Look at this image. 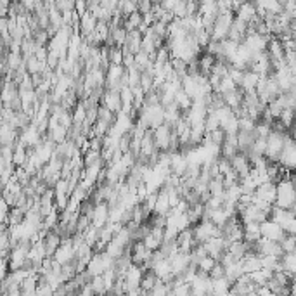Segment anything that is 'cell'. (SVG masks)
I'll list each match as a JSON object with an SVG mask.
<instances>
[{
  "mask_svg": "<svg viewBox=\"0 0 296 296\" xmlns=\"http://www.w3.org/2000/svg\"><path fill=\"white\" fill-rule=\"evenodd\" d=\"M42 242H44L45 257L52 258V255L56 253V249L61 246V236H59L56 231H49L47 234H45V237L42 239Z\"/></svg>",
  "mask_w": 296,
  "mask_h": 296,
  "instance_id": "obj_15",
  "label": "cell"
},
{
  "mask_svg": "<svg viewBox=\"0 0 296 296\" xmlns=\"http://www.w3.org/2000/svg\"><path fill=\"white\" fill-rule=\"evenodd\" d=\"M118 11L121 14V18H126V16L137 12V2H132V0H128V2H118Z\"/></svg>",
  "mask_w": 296,
  "mask_h": 296,
  "instance_id": "obj_31",
  "label": "cell"
},
{
  "mask_svg": "<svg viewBox=\"0 0 296 296\" xmlns=\"http://www.w3.org/2000/svg\"><path fill=\"white\" fill-rule=\"evenodd\" d=\"M275 194H277V187H275V182H265L260 184L255 191V198L262 199V201L268 203V205H274L275 203Z\"/></svg>",
  "mask_w": 296,
  "mask_h": 296,
  "instance_id": "obj_11",
  "label": "cell"
},
{
  "mask_svg": "<svg viewBox=\"0 0 296 296\" xmlns=\"http://www.w3.org/2000/svg\"><path fill=\"white\" fill-rule=\"evenodd\" d=\"M277 187V194H275V208L281 209H289V211H295L296 206V192L293 180H279L275 184Z\"/></svg>",
  "mask_w": 296,
  "mask_h": 296,
  "instance_id": "obj_1",
  "label": "cell"
},
{
  "mask_svg": "<svg viewBox=\"0 0 296 296\" xmlns=\"http://www.w3.org/2000/svg\"><path fill=\"white\" fill-rule=\"evenodd\" d=\"M172 135H174V130H172L170 126H166L165 123H163L161 126H158L156 130H152V142H154V148L158 149L159 152L168 151Z\"/></svg>",
  "mask_w": 296,
  "mask_h": 296,
  "instance_id": "obj_5",
  "label": "cell"
},
{
  "mask_svg": "<svg viewBox=\"0 0 296 296\" xmlns=\"http://www.w3.org/2000/svg\"><path fill=\"white\" fill-rule=\"evenodd\" d=\"M9 30V19L7 18H0V33H4Z\"/></svg>",
  "mask_w": 296,
  "mask_h": 296,
  "instance_id": "obj_45",
  "label": "cell"
},
{
  "mask_svg": "<svg viewBox=\"0 0 296 296\" xmlns=\"http://www.w3.org/2000/svg\"><path fill=\"white\" fill-rule=\"evenodd\" d=\"M99 106H104L108 111H111L113 115H119L121 113V101H119V94L116 90H104L101 99V104Z\"/></svg>",
  "mask_w": 296,
  "mask_h": 296,
  "instance_id": "obj_9",
  "label": "cell"
},
{
  "mask_svg": "<svg viewBox=\"0 0 296 296\" xmlns=\"http://www.w3.org/2000/svg\"><path fill=\"white\" fill-rule=\"evenodd\" d=\"M234 89H237L232 83V80L229 78V76H224V78H220V83H218V92L217 94H227V92H231V90H234Z\"/></svg>",
  "mask_w": 296,
  "mask_h": 296,
  "instance_id": "obj_35",
  "label": "cell"
},
{
  "mask_svg": "<svg viewBox=\"0 0 296 296\" xmlns=\"http://www.w3.org/2000/svg\"><path fill=\"white\" fill-rule=\"evenodd\" d=\"M258 80H260V76H258L257 73H253L248 69V71L242 73V82H241V85H239V89H241L244 94L246 92H253L255 87H257Z\"/></svg>",
  "mask_w": 296,
  "mask_h": 296,
  "instance_id": "obj_22",
  "label": "cell"
},
{
  "mask_svg": "<svg viewBox=\"0 0 296 296\" xmlns=\"http://www.w3.org/2000/svg\"><path fill=\"white\" fill-rule=\"evenodd\" d=\"M165 125L166 126H170V128H174L175 123L180 119V109L177 108L175 104H170V106H166L165 108Z\"/></svg>",
  "mask_w": 296,
  "mask_h": 296,
  "instance_id": "obj_25",
  "label": "cell"
},
{
  "mask_svg": "<svg viewBox=\"0 0 296 296\" xmlns=\"http://www.w3.org/2000/svg\"><path fill=\"white\" fill-rule=\"evenodd\" d=\"M89 288L94 293V296H106L108 291L104 288V281H102V275H97V277H90L89 281Z\"/></svg>",
  "mask_w": 296,
  "mask_h": 296,
  "instance_id": "obj_29",
  "label": "cell"
},
{
  "mask_svg": "<svg viewBox=\"0 0 296 296\" xmlns=\"http://www.w3.org/2000/svg\"><path fill=\"white\" fill-rule=\"evenodd\" d=\"M158 281H159V279L154 275V272L146 270L144 274H142V279H141V291L149 293L156 284H158Z\"/></svg>",
  "mask_w": 296,
  "mask_h": 296,
  "instance_id": "obj_26",
  "label": "cell"
},
{
  "mask_svg": "<svg viewBox=\"0 0 296 296\" xmlns=\"http://www.w3.org/2000/svg\"><path fill=\"white\" fill-rule=\"evenodd\" d=\"M172 12H174L175 19H184L185 18V2L184 0H177V4H175V7Z\"/></svg>",
  "mask_w": 296,
  "mask_h": 296,
  "instance_id": "obj_41",
  "label": "cell"
},
{
  "mask_svg": "<svg viewBox=\"0 0 296 296\" xmlns=\"http://www.w3.org/2000/svg\"><path fill=\"white\" fill-rule=\"evenodd\" d=\"M255 16H257V12H255V5H253V2H241L239 9L236 11L234 18L248 25V23L251 21Z\"/></svg>",
  "mask_w": 296,
  "mask_h": 296,
  "instance_id": "obj_18",
  "label": "cell"
},
{
  "mask_svg": "<svg viewBox=\"0 0 296 296\" xmlns=\"http://www.w3.org/2000/svg\"><path fill=\"white\" fill-rule=\"evenodd\" d=\"M208 277H209V279H220V277H225V268H224V265H222L220 262H217V264L213 265V268L209 270Z\"/></svg>",
  "mask_w": 296,
  "mask_h": 296,
  "instance_id": "obj_39",
  "label": "cell"
},
{
  "mask_svg": "<svg viewBox=\"0 0 296 296\" xmlns=\"http://www.w3.org/2000/svg\"><path fill=\"white\" fill-rule=\"evenodd\" d=\"M75 12L78 16L85 14V12H87V2H83V0H75Z\"/></svg>",
  "mask_w": 296,
  "mask_h": 296,
  "instance_id": "obj_44",
  "label": "cell"
},
{
  "mask_svg": "<svg viewBox=\"0 0 296 296\" xmlns=\"http://www.w3.org/2000/svg\"><path fill=\"white\" fill-rule=\"evenodd\" d=\"M170 265H172V274L175 277H180L189 267H191V257L189 253H178L174 258H170Z\"/></svg>",
  "mask_w": 296,
  "mask_h": 296,
  "instance_id": "obj_10",
  "label": "cell"
},
{
  "mask_svg": "<svg viewBox=\"0 0 296 296\" xmlns=\"http://www.w3.org/2000/svg\"><path fill=\"white\" fill-rule=\"evenodd\" d=\"M199 16H213V18H218V9H217V2L213 0H208V2H199Z\"/></svg>",
  "mask_w": 296,
  "mask_h": 296,
  "instance_id": "obj_28",
  "label": "cell"
},
{
  "mask_svg": "<svg viewBox=\"0 0 296 296\" xmlns=\"http://www.w3.org/2000/svg\"><path fill=\"white\" fill-rule=\"evenodd\" d=\"M144 268L141 265H134L125 272L123 275V281H125V293L126 291H135V289H141V279L142 274H144Z\"/></svg>",
  "mask_w": 296,
  "mask_h": 296,
  "instance_id": "obj_7",
  "label": "cell"
},
{
  "mask_svg": "<svg viewBox=\"0 0 296 296\" xmlns=\"http://www.w3.org/2000/svg\"><path fill=\"white\" fill-rule=\"evenodd\" d=\"M108 61L111 66H121L123 62V54H121V49L118 47H108Z\"/></svg>",
  "mask_w": 296,
  "mask_h": 296,
  "instance_id": "obj_32",
  "label": "cell"
},
{
  "mask_svg": "<svg viewBox=\"0 0 296 296\" xmlns=\"http://www.w3.org/2000/svg\"><path fill=\"white\" fill-rule=\"evenodd\" d=\"M260 236L265 239H268V241H274V242H277V244H281L282 239H284L288 234H284V231H282L275 222H272L270 218H268V220H265L260 224Z\"/></svg>",
  "mask_w": 296,
  "mask_h": 296,
  "instance_id": "obj_6",
  "label": "cell"
},
{
  "mask_svg": "<svg viewBox=\"0 0 296 296\" xmlns=\"http://www.w3.org/2000/svg\"><path fill=\"white\" fill-rule=\"evenodd\" d=\"M192 229V239H194L196 244H205L206 241L213 237H220V229L215 227L209 220H203L198 225H194Z\"/></svg>",
  "mask_w": 296,
  "mask_h": 296,
  "instance_id": "obj_3",
  "label": "cell"
},
{
  "mask_svg": "<svg viewBox=\"0 0 296 296\" xmlns=\"http://www.w3.org/2000/svg\"><path fill=\"white\" fill-rule=\"evenodd\" d=\"M106 296H116V295H113V293H109V295H106Z\"/></svg>",
  "mask_w": 296,
  "mask_h": 296,
  "instance_id": "obj_46",
  "label": "cell"
},
{
  "mask_svg": "<svg viewBox=\"0 0 296 296\" xmlns=\"http://www.w3.org/2000/svg\"><path fill=\"white\" fill-rule=\"evenodd\" d=\"M231 217H232V215L229 213L227 209L218 208V209H211V211H209V218H208V220L211 222V224H213L215 227L222 229L225 224H227V220H229Z\"/></svg>",
  "mask_w": 296,
  "mask_h": 296,
  "instance_id": "obj_20",
  "label": "cell"
},
{
  "mask_svg": "<svg viewBox=\"0 0 296 296\" xmlns=\"http://www.w3.org/2000/svg\"><path fill=\"white\" fill-rule=\"evenodd\" d=\"M232 21H234V14H232V12L218 14V18L215 19L213 30H211V40H213V42H222V40L227 38Z\"/></svg>",
  "mask_w": 296,
  "mask_h": 296,
  "instance_id": "obj_4",
  "label": "cell"
},
{
  "mask_svg": "<svg viewBox=\"0 0 296 296\" xmlns=\"http://www.w3.org/2000/svg\"><path fill=\"white\" fill-rule=\"evenodd\" d=\"M242 97H244V92H242L241 89H234V90L227 92V94H222V101H224V104L227 106L231 111L241 108Z\"/></svg>",
  "mask_w": 296,
  "mask_h": 296,
  "instance_id": "obj_16",
  "label": "cell"
},
{
  "mask_svg": "<svg viewBox=\"0 0 296 296\" xmlns=\"http://www.w3.org/2000/svg\"><path fill=\"white\" fill-rule=\"evenodd\" d=\"M108 218H109V206L106 205V203H99V205L94 206L90 225H94L95 229H102L108 224Z\"/></svg>",
  "mask_w": 296,
  "mask_h": 296,
  "instance_id": "obj_12",
  "label": "cell"
},
{
  "mask_svg": "<svg viewBox=\"0 0 296 296\" xmlns=\"http://www.w3.org/2000/svg\"><path fill=\"white\" fill-rule=\"evenodd\" d=\"M89 227H90V220H89L87 217H83V215H78V220H76V234H83Z\"/></svg>",
  "mask_w": 296,
  "mask_h": 296,
  "instance_id": "obj_40",
  "label": "cell"
},
{
  "mask_svg": "<svg viewBox=\"0 0 296 296\" xmlns=\"http://www.w3.org/2000/svg\"><path fill=\"white\" fill-rule=\"evenodd\" d=\"M95 26H97V19L92 16V12H85V14L80 16V21H78V31L80 35H82V38H85V36H89L92 31L95 30Z\"/></svg>",
  "mask_w": 296,
  "mask_h": 296,
  "instance_id": "obj_14",
  "label": "cell"
},
{
  "mask_svg": "<svg viewBox=\"0 0 296 296\" xmlns=\"http://www.w3.org/2000/svg\"><path fill=\"white\" fill-rule=\"evenodd\" d=\"M293 132L288 130L284 134V146H282V151L279 154V159L277 163L286 168V170H291L295 168L296 165V148H295V141H293Z\"/></svg>",
  "mask_w": 296,
  "mask_h": 296,
  "instance_id": "obj_2",
  "label": "cell"
},
{
  "mask_svg": "<svg viewBox=\"0 0 296 296\" xmlns=\"http://www.w3.org/2000/svg\"><path fill=\"white\" fill-rule=\"evenodd\" d=\"M185 170H187V159H185V156L180 151L174 152L170 159V174L182 178L185 175Z\"/></svg>",
  "mask_w": 296,
  "mask_h": 296,
  "instance_id": "obj_13",
  "label": "cell"
},
{
  "mask_svg": "<svg viewBox=\"0 0 296 296\" xmlns=\"http://www.w3.org/2000/svg\"><path fill=\"white\" fill-rule=\"evenodd\" d=\"M54 295V289L47 284L42 277H38V284L35 289V296H52Z\"/></svg>",
  "mask_w": 296,
  "mask_h": 296,
  "instance_id": "obj_33",
  "label": "cell"
},
{
  "mask_svg": "<svg viewBox=\"0 0 296 296\" xmlns=\"http://www.w3.org/2000/svg\"><path fill=\"white\" fill-rule=\"evenodd\" d=\"M215 264H217V262H215L213 258H209L208 255H206L205 258H201V260H199V264H198V272H201V274H206V275H208L209 270L213 268Z\"/></svg>",
  "mask_w": 296,
  "mask_h": 296,
  "instance_id": "obj_34",
  "label": "cell"
},
{
  "mask_svg": "<svg viewBox=\"0 0 296 296\" xmlns=\"http://www.w3.org/2000/svg\"><path fill=\"white\" fill-rule=\"evenodd\" d=\"M141 25H142V14H139V12H134V14L123 18V23H121L123 30H125L126 33L139 30V26H141Z\"/></svg>",
  "mask_w": 296,
  "mask_h": 296,
  "instance_id": "obj_24",
  "label": "cell"
},
{
  "mask_svg": "<svg viewBox=\"0 0 296 296\" xmlns=\"http://www.w3.org/2000/svg\"><path fill=\"white\" fill-rule=\"evenodd\" d=\"M208 135H209V141H211V144H215V146H222V144H224L225 134L220 130V128H217V130H213V132H209Z\"/></svg>",
  "mask_w": 296,
  "mask_h": 296,
  "instance_id": "obj_38",
  "label": "cell"
},
{
  "mask_svg": "<svg viewBox=\"0 0 296 296\" xmlns=\"http://www.w3.org/2000/svg\"><path fill=\"white\" fill-rule=\"evenodd\" d=\"M237 151L242 152L244 154L246 151H249V148L253 146V142H255V135H253V132H237Z\"/></svg>",
  "mask_w": 296,
  "mask_h": 296,
  "instance_id": "obj_23",
  "label": "cell"
},
{
  "mask_svg": "<svg viewBox=\"0 0 296 296\" xmlns=\"http://www.w3.org/2000/svg\"><path fill=\"white\" fill-rule=\"evenodd\" d=\"M85 116H87V109H85L82 101H78V104H76L71 111L73 123H75V125H82V123L85 121Z\"/></svg>",
  "mask_w": 296,
  "mask_h": 296,
  "instance_id": "obj_30",
  "label": "cell"
},
{
  "mask_svg": "<svg viewBox=\"0 0 296 296\" xmlns=\"http://www.w3.org/2000/svg\"><path fill=\"white\" fill-rule=\"evenodd\" d=\"M152 9V2H149V0H144V2H137V12L139 14H149Z\"/></svg>",
  "mask_w": 296,
  "mask_h": 296,
  "instance_id": "obj_43",
  "label": "cell"
},
{
  "mask_svg": "<svg viewBox=\"0 0 296 296\" xmlns=\"http://www.w3.org/2000/svg\"><path fill=\"white\" fill-rule=\"evenodd\" d=\"M293 116H295L293 109H284V111L281 113V116H279V121H281L288 130H291V126H293Z\"/></svg>",
  "mask_w": 296,
  "mask_h": 296,
  "instance_id": "obj_37",
  "label": "cell"
},
{
  "mask_svg": "<svg viewBox=\"0 0 296 296\" xmlns=\"http://www.w3.org/2000/svg\"><path fill=\"white\" fill-rule=\"evenodd\" d=\"M198 11H199V2L185 0V18H187V16H196Z\"/></svg>",
  "mask_w": 296,
  "mask_h": 296,
  "instance_id": "obj_42",
  "label": "cell"
},
{
  "mask_svg": "<svg viewBox=\"0 0 296 296\" xmlns=\"http://www.w3.org/2000/svg\"><path fill=\"white\" fill-rule=\"evenodd\" d=\"M141 42H142V35L135 30V31L126 33V42H125L123 47L130 52V54L135 56L137 52H141Z\"/></svg>",
  "mask_w": 296,
  "mask_h": 296,
  "instance_id": "obj_19",
  "label": "cell"
},
{
  "mask_svg": "<svg viewBox=\"0 0 296 296\" xmlns=\"http://www.w3.org/2000/svg\"><path fill=\"white\" fill-rule=\"evenodd\" d=\"M229 163H231V170L234 172L236 175H237L239 180L249 175L251 165H249V161H248V158H246V154H242V152H237V154H236Z\"/></svg>",
  "mask_w": 296,
  "mask_h": 296,
  "instance_id": "obj_8",
  "label": "cell"
},
{
  "mask_svg": "<svg viewBox=\"0 0 296 296\" xmlns=\"http://www.w3.org/2000/svg\"><path fill=\"white\" fill-rule=\"evenodd\" d=\"M231 289V282L227 281L225 277L220 279H211V295L218 296V295H224Z\"/></svg>",
  "mask_w": 296,
  "mask_h": 296,
  "instance_id": "obj_27",
  "label": "cell"
},
{
  "mask_svg": "<svg viewBox=\"0 0 296 296\" xmlns=\"http://www.w3.org/2000/svg\"><path fill=\"white\" fill-rule=\"evenodd\" d=\"M279 265H281L282 272H286L288 275H295V272H296V255H295V253H284V255L279 258Z\"/></svg>",
  "mask_w": 296,
  "mask_h": 296,
  "instance_id": "obj_21",
  "label": "cell"
},
{
  "mask_svg": "<svg viewBox=\"0 0 296 296\" xmlns=\"http://www.w3.org/2000/svg\"><path fill=\"white\" fill-rule=\"evenodd\" d=\"M281 249L284 253H295V249H296V237L295 236H286L281 242Z\"/></svg>",
  "mask_w": 296,
  "mask_h": 296,
  "instance_id": "obj_36",
  "label": "cell"
},
{
  "mask_svg": "<svg viewBox=\"0 0 296 296\" xmlns=\"http://www.w3.org/2000/svg\"><path fill=\"white\" fill-rule=\"evenodd\" d=\"M28 161V149L25 148V144L21 142H16L14 144V151H12V166L14 168H23Z\"/></svg>",
  "mask_w": 296,
  "mask_h": 296,
  "instance_id": "obj_17",
  "label": "cell"
}]
</instances>
